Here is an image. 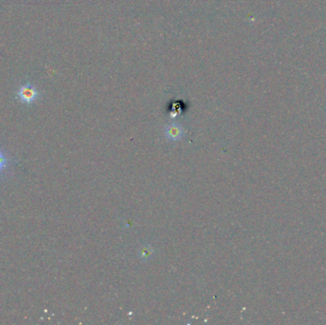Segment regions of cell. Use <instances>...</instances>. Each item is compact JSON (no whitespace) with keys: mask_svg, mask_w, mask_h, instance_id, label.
<instances>
[{"mask_svg":"<svg viewBox=\"0 0 326 325\" xmlns=\"http://www.w3.org/2000/svg\"><path fill=\"white\" fill-rule=\"evenodd\" d=\"M40 98V92L38 88L30 82H25L19 86L16 92V99L21 103L31 105Z\"/></svg>","mask_w":326,"mask_h":325,"instance_id":"cell-1","label":"cell"},{"mask_svg":"<svg viewBox=\"0 0 326 325\" xmlns=\"http://www.w3.org/2000/svg\"><path fill=\"white\" fill-rule=\"evenodd\" d=\"M166 135L168 138H170L171 140H179V138L182 136L183 134V129L180 125L178 124H172L169 125L166 130Z\"/></svg>","mask_w":326,"mask_h":325,"instance_id":"cell-2","label":"cell"},{"mask_svg":"<svg viewBox=\"0 0 326 325\" xmlns=\"http://www.w3.org/2000/svg\"><path fill=\"white\" fill-rule=\"evenodd\" d=\"M10 157H9L7 154L0 148V176H2L3 174H5L6 170L8 169L10 166Z\"/></svg>","mask_w":326,"mask_h":325,"instance_id":"cell-3","label":"cell"}]
</instances>
